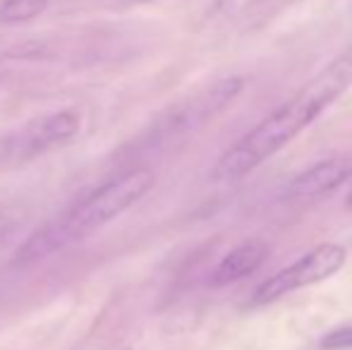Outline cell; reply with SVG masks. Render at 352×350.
I'll use <instances>...</instances> for the list:
<instances>
[{
    "mask_svg": "<svg viewBox=\"0 0 352 350\" xmlns=\"http://www.w3.org/2000/svg\"><path fill=\"white\" fill-rule=\"evenodd\" d=\"M348 206H350V209H352V192H350V195H348Z\"/></svg>",
    "mask_w": 352,
    "mask_h": 350,
    "instance_id": "obj_10",
    "label": "cell"
},
{
    "mask_svg": "<svg viewBox=\"0 0 352 350\" xmlns=\"http://www.w3.org/2000/svg\"><path fill=\"white\" fill-rule=\"evenodd\" d=\"M10 228H12V219H10V216H5V214H0V240L10 233Z\"/></svg>",
    "mask_w": 352,
    "mask_h": 350,
    "instance_id": "obj_9",
    "label": "cell"
},
{
    "mask_svg": "<svg viewBox=\"0 0 352 350\" xmlns=\"http://www.w3.org/2000/svg\"><path fill=\"white\" fill-rule=\"evenodd\" d=\"M348 262V250L338 243H321L316 248H311L309 252H305L300 259H295L292 264H287L285 269L276 271L274 276H269L266 281H261V285H256V290L250 298V307H264L276 300L285 298V295L295 293V290L309 288L314 283L336 276Z\"/></svg>",
    "mask_w": 352,
    "mask_h": 350,
    "instance_id": "obj_3",
    "label": "cell"
},
{
    "mask_svg": "<svg viewBox=\"0 0 352 350\" xmlns=\"http://www.w3.org/2000/svg\"><path fill=\"white\" fill-rule=\"evenodd\" d=\"M352 85V46L329 63L314 80H309L292 98L266 116L254 130L235 142L211 171V180L230 182L250 175L264 161L290 144L305 127H309L333 101Z\"/></svg>",
    "mask_w": 352,
    "mask_h": 350,
    "instance_id": "obj_1",
    "label": "cell"
},
{
    "mask_svg": "<svg viewBox=\"0 0 352 350\" xmlns=\"http://www.w3.org/2000/svg\"><path fill=\"white\" fill-rule=\"evenodd\" d=\"M269 252H271V248L266 240H259V238L245 240V243L232 248L230 252L216 264V269L211 271L209 283L213 288L237 283V281L245 278V276L254 274V271L266 262Z\"/></svg>",
    "mask_w": 352,
    "mask_h": 350,
    "instance_id": "obj_6",
    "label": "cell"
},
{
    "mask_svg": "<svg viewBox=\"0 0 352 350\" xmlns=\"http://www.w3.org/2000/svg\"><path fill=\"white\" fill-rule=\"evenodd\" d=\"M48 8V0H0V22L19 24L38 17Z\"/></svg>",
    "mask_w": 352,
    "mask_h": 350,
    "instance_id": "obj_7",
    "label": "cell"
},
{
    "mask_svg": "<svg viewBox=\"0 0 352 350\" xmlns=\"http://www.w3.org/2000/svg\"><path fill=\"white\" fill-rule=\"evenodd\" d=\"M79 132V116L74 111H58L51 116H43L38 120L29 122L19 132V151L22 154H38L43 149H51L56 144L72 140Z\"/></svg>",
    "mask_w": 352,
    "mask_h": 350,
    "instance_id": "obj_4",
    "label": "cell"
},
{
    "mask_svg": "<svg viewBox=\"0 0 352 350\" xmlns=\"http://www.w3.org/2000/svg\"><path fill=\"white\" fill-rule=\"evenodd\" d=\"M153 182H156V177L148 168L127 171V173L108 180L96 192H91L82 204L74 206L70 214L63 221H58L56 226L60 228L65 243L82 238V235L111 223L113 219L122 216L127 209H132L151 190Z\"/></svg>",
    "mask_w": 352,
    "mask_h": 350,
    "instance_id": "obj_2",
    "label": "cell"
},
{
    "mask_svg": "<svg viewBox=\"0 0 352 350\" xmlns=\"http://www.w3.org/2000/svg\"><path fill=\"white\" fill-rule=\"evenodd\" d=\"M321 350H352V324L329 331L319 341Z\"/></svg>",
    "mask_w": 352,
    "mask_h": 350,
    "instance_id": "obj_8",
    "label": "cell"
},
{
    "mask_svg": "<svg viewBox=\"0 0 352 350\" xmlns=\"http://www.w3.org/2000/svg\"><path fill=\"white\" fill-rule=\"evenodd\" d=\"M352 175V161L340 156V159H326L307 168L295 180H290L285 190V197L290 199H311V197H324L340 187Z\"/></svg>",
    "mask_w": 352,
    "mask_h": 350,
    "instance_id": "obj_5",
    "label": "cell"
}]
</instances>
